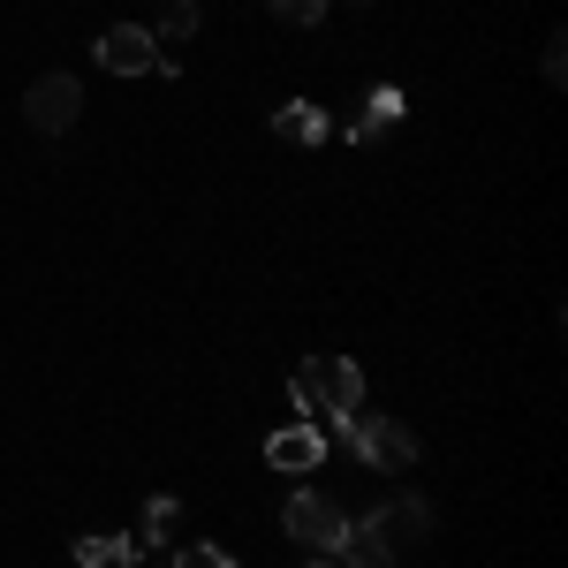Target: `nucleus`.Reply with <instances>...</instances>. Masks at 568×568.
I'll list each match as a JSON object with an SVG mask.
<instances>
[{
  "mask_svg": "<svg viewBox=\"0 0 568 568\" xmlns=\"http://www.w3.org/2000/svg\"><path fill=\"white\" fill-rule=\"evenodd\" d=\"M288 402H296L304 425H342V417L364 409V372L349 356H304L296 379H288Z\"/></svg>",
  "mask_w": 568,
  "mask_h": 568,
  "instance_id": "obj_1",
  "label": "nucleus"
},
{
  "mask_svg": "<svg viewBox=\"0 0 568 568\" xmlns=\"http://www.w3.org/2000/svg\"><path fill=\"white\" fill-rule=\"evenodd\" d=\"M334 433L349 439L372 470H409V463H417V433H409L402 417H364V409H356V417H342Z\"/></svg>",
  "mask_w": 568,
  "mask_h": 568,
  "instance_id": "obj_2",
  "label": "nucleus"
},
{
  "mask_svg": "<svg viewBox=\"0 0 568 568\" xmlns=\"http://www.w3.org/2000/svg\"><path fill=\"white\" fill-rule=\"evenodd\" d=\"M288 538H304V546H318V554H334L342 546V530H349V516H342V500H326V493H288Z\"/></svg>",
  "mask_w": 568,
  "mask_h": 568,
  "instance_id": "obj_3",
  "label": "nucleus"
},
{
  "mask_svg": "<svg viewBox=\"0 0 568 568\" xmlns=\"http://www.w3.org/2000/svg\"><path fill=\"white\" fill-rule=\"evenodd\" d=\"M23 114H31V130H39V136H61L69 122H77V114H84V84L53 69V77H39V84H31Z\"/></svg>",
  "mask_w": 568,
  "mask_h": 568,
  "instance_id": "obj_4",
  "label": "nucleus"
},
{
  "mask_svg": "<svg viewBox=\"0 0 568 568\" xmlns=\"http://www.w3.org/2000/svg\"><path fill=\"white\" fill-rule=\"evenodd\" d=\"M99 69H114V77H152L160 69V39L144 31V23H114V31H99Z\"/></svg>",
  "mask_w": 568,
  "mask_h": 568,
  "instance_id": "obj_5",
  "label": "nucleus"
},
{
  "mask_svg": "<svg viewBox=\"0 0 568 568\" xmlns=\"http://www.w3.org/2000/svg\"><path fill=\"white\" fill-rule=\"evenodd\" d=\"M364 530H372V538L394 554V546H417V538L433 530V508H425L417 493H402V500H379V508L364 516Z\"/></svg>",
  "mask_w": 568,
  "mask_h": 568,
  "instance_id": "obj_6",
  "label": "nucleus"
},
{
  "mask_svg": "<svg viewBox=\"0 0 568 568\" xmlns=\"http://www.w3.org/2000/svg\"><path fill=\"white\" fill-rule=\"evenodd\" d=\"M265 463L273 470H318L326 463V433L318 425H281V433L265 439Z\"/></svg>",
  "mask_w": 568,
  "mask_h": 568,
  "instance_id": "obj_7",
  "label": "nucleus"
},
{
  "mask_svg": "<svg viewBox=\"0 0 568 568\" xmlns=\"http://www.w3.org/2000/svg\"><path fill=\"white\" fill-rule=\"evenodd\" d=\"M130 561H136L130 530H84L77 538V568H130Z\"/></svg>",
  "mask_w": 568,
  "mask_h": 568,
  "instance_id": "obj_8",
  "label": "nucleus"
},
{
  "mask_svg": "<svg viewBox=\"0 0 568 568\" xmlns=\"http://www.w3.org/2000/svg\"><path fill=\"white\" fill-rule=\"evenodd\" d=\"M273 130L288 136V144H326V130H334V122H326V114H318L311 99H288V106L273 114Z\"/></svg>",
  "mask_w": 568,
  "mask_h": 568,
  "instance_id": "obj_9",
  "label": "nucleus"
},
{
  "mask_svg": "<svg viewBox=\"0 0 568 568\" xmlns=\"http://www.w3.org/2000/svg\"><path fill=\"white\" fill-rule=\"evenodd\" d=\"M334 568H394V554L364 524H349V530H342V546H334Z\"/></svg>",
  "mask_w": 568,
  "mask_h": 568,
  "instance_id": "obj_10",
  "label": "nucleus"
},
{
  "mask_svg": "<svg viewBox=\"0 0 568 568\" xmlns=\"http://www.w3.org/2000/svg\"><path fill=\"white\" fill-rule=\"evenodd\" d=\"M175 516H182V500H175V493H152V500H144V530H136V546H160Z\"/></svg>",
  "mask_w": 568,
  "mask_h": 568,
  "instance_id": "obj_11",
  "label": "nucleus"
},
{
  "mask_svg": "<svg viewBox=\"0 0 568 568\" xmlns=\"http://www.w3.org/2000/svg\"><path fill=\"white\" fill-rule=\"evenodd\" d=\"M402 106H409L402 84H379L372 99H364V122H372V130H394V122H402Z\"/></svg>",
  "mask_w": 568,
  "mask_h": 568,
  "instance_id": "obj_12",
  "label": "nucleus"
},
{
  "mask_svg": "<svg viewBox=\"0 0 568 568\" xmlns=\"http://www.w3.org/2000/svg\"><path fill=\"white\" fill-rule=\"evenodd\" d=\"M197 31V0H160V31L152 39H190Z\"/></svg>",
  "mask_w": 568,
  "mask_h": 568,
  "instance_id": "obj_13",
  "label": "nucleus"
},
{
  "mask_svg": "<svg viewBox=\"0 0 568 568\" xmlns=\"http://www.w3.org/2000/svg\"><path fill=\"white\" fill-rule=\"evenodd\" d=\"M273 16L296 23V31H311V23H326V0H273Z\"/></svg>",
  "mask_w": 568,
  "mask_h": 568,
  "instance_id": "obj_14",
  "label": "nucleus"
},
{
  "mask_svg": "<svg viewBox=\"0 0 568 568\" xmlns=\"http://www.w3.org/2000/svg\"><path fill=\"white\" fill-rule=\"evenodd\" d=\"M175 568H235V554H227V546H205V538H197V546H182V554H175Z\"/></svg>",
  "mask_w": 568,
  "mask_h": 568,
  "instance_id": "obj_15",
  "label": "nucleus"
},
{
  "mask_svg": "<svg viewBox=\"0 0 568 568\" xmlns=\"http://www.w3.org/2000/svg\"><path fill=\"white\" fill-rule=\"evenodd\" d=\"M311 568H334V561H311Z\"/></svg>",
  "mask_w": 568,
  "mask_h": 568,
  "instance_id": "obj_16",
  "label": "nucleus"
}]
</instances>
